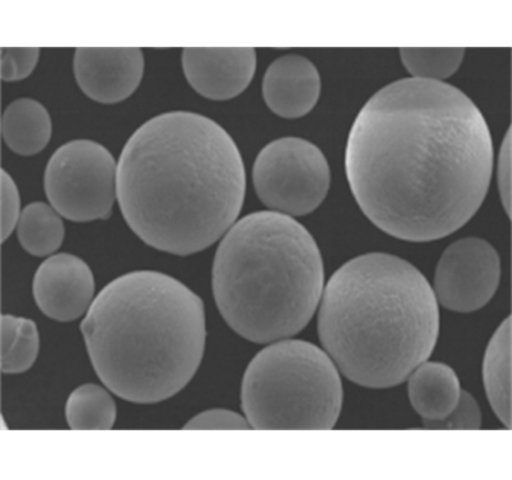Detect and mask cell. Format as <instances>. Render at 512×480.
I'll return each instance as SVG.
<instances>
[{
  "instance_id": "cell-1",
  "label": "cell",
  "mask_w": 512,
  "mask_h": 480,
  "mask_svg": "<svg viewBox=\"0 0 512 480\" xmlns=\"http://www.w3.org/2000/svg\"><path fill=\"white\" fill-rule=\"evenodd\" d=\"M492 167L482 112L442 81L406 78L381 88L347 141V179L360 210L407 242L445 238L472 220Z\"/></svg>"
},
{
  "instance_id": "cell-2",
  "label": "cell",
  "mask_w": 512,
  "mask_h": 480,
  "mask_svg": "<svg viewBox=\"0 0 512 480\" xmlns=\"http://www.w3.org/2000/svg\"><path fill=\"white\" fill-rule=\"evenodd\" d=\"M116 191L139 239L185 257L204 251L236 223L245 201V166L236 142L213 119L163 113L126 142Z\"/></svg>"
},
{
  "instance_id": "cell-3",
  "label": "cell",
  "mask_w": 512,
  "mask_h": 480,
  "mask_svg": "<svg viewBox=\"0 0 512 480\" xmlns=\"http://www.w3.org/2000/svg\"><path fill=\"white\" fill-rule=\"evenodd\" d=\"M81 331L100 380L137 404L180 393L197 374L207 339L201 298L157 271H135L107 284Z\"/></svg>"
},
{
  "instance_id": "cell-4",
  "label": "cell",
  "mask_w": 512,
  "mask_h": 480,
  "mask_svg": "<svg viewBox=\"0 0 512 480\" xmlns=\"http://www.w3.org/2000/svg\"><path fill=\"white\" fill-rule=\"evenodd\" d=\"M318 333L347 380L390 388L434 353L439 306L426 277L390 254L346 262L322 293Z\"/></svg>"
},
{
  "instance_id": "cell-5",
  "label": "cell",
  "mask_w": 512,
  "mask_h": 480,
  "mask_svg": "<svg viewBox=\"0 0 512 480\" xmlns=\"http://www.w3.org/2000/svg\"><path fill=\"white\" fill-rule=\"evenodd\" d=\"M324 280L314 236L293 217L276 211L236 221L214 258L218 311L233 331L254 343L300 333L321 302Z\"/></svg>"
},
{
  "instance_id": "cell-6",
  "label": "cell",
  "mask_w": 512,
  "mask_h": 480,
  "mask_svg": "<svg viewBox=\"0 0 512 480\" xmlns=\"http://www.w3.org/2000/svg\"><path fill=\"white\" fill-rule=\"evenodd\" d=\"M343 384L327 352L302 340L265 347L246 369L242 409L252 429H333Z\"/></svg>"
},
{
  "instance_id": "cell-7",
  "label": "cell",
  "mask_w": 512,
  "mask_h": 480,
  "mask_svg": "<svg viewBox=\"0 0 512 480\" xmlns=\"http://www.w3.org/2000/svg\"><path fill=\"white\" fill-rule=\"evenodd\" d=\"M118 166L106 147L90 140L63 144L50 157L44 191L60 216L72 221L112 216Z\"/></svg>"
},
{
  "instance_id": "cell-8",
  "label": "cell",
  "mask_w": 512,
  "mask_h": 480,
  "mask_svg": "<svg viewBox=\"0 0 512 480\" xmlns=\"http://www.w3.org/2000/svg\"><path fill=\"white\" fill-rule=\"evenodd\" d=\"M256 195L276 213L297 217L315 211L330 189V164L302 138L287 137L262 148L254 163Z\"/></svg>"
},
{
  "instance_id": "cell-9",
  "label": "cell",
  "mask_w": 512,
  "mask_h": 480,
  "mask_svg": "<svg viewBox=\"0 0 512 480\" xmlns=\"http://www.w3.org/2000/svg\"><path fill=\"white\" fill-rule=\"evenodd\" d=\"M501 280L498 252L485 239L466 238L451 243L435 273L436 302L448 311L470 314L491 302Z\"/></svg>"
},
{
  "instance_id": "cell-10",
  "label": "cell",
  "mask_w": 512,
  "mask_h": 480,
  "mask_svg": "<svg viewBox=\"0 0 512 480\" xmlns=\"http://www.w3.org/2000/svg\"><path fill=\"white\" fill-rule=\"evenodd\" d=\"M96 281L87 262L77 255L47 258L37 270L33 295L46 317L59 322L78 320L94 302Z\"/></svg>"
},
{
  "instance_id": "cell-11",
  "label": "cell",
  "mask_w": 512,
  "mask_h": 480,
  "mask_svg": "<svg viewBox=\"0 0 512 480\" xmlns=\"http://www.w3.org/2000/svg\"><path fill=\"white\" fill-rule=\"evenodd\" d=\"M75 78L81 90L99 103L128 99L144 75V53L138 47H78Z\"/></svg>"
},
{
  "instance_id": "cell-12",
  "label": "cell",
  "mask_w": 512,
  "mask_h": 480,
  "mask_svg": "<svg viewBox=\"0 0 512 480\" xmlns=\"http://www.w3.org/2000/svg\"><path fill=\"white\" fill-rule=\"evenodd\" d=\"M186 80L210 100H229L248 88L256 71L252 47H186L182 53Z\"/></svg>"
},
{
  "instance_id": "cell-13",
  "label": "cell",
  "mask_w": 512,
  "mask_h": 480,
  "mask_svg": "<svg viewBox=\"0 0 512 480\" xmlns=\"http://www.w3.org/2000/svg\"><path fill=\"white\" fill-rule=\"evenodd\" d=\"M262 94L276 115L302 118L318 103L321 77L311 60L299 55L281 56L265 72Z\"/></svg>"
},
{
  "instance_id": "cell-14",
  "label": "cell",
  "mask_w": 512,
  "mask_h": 480,
  "mask_svg": "<svg viewBox=\"0 0 512 480\" xmlns=\"http://www.w3.org/2000/svg\"><path fill=\"white\" fill-rule=\"evenodd\" d=\"M461 396L460 381L445 363L423 362L409 375V399L423 422L447 418Z\"/></svg>"
},
{
  "instance_id": "cell-15",
  "label": "cell",
  "mask_w": 512,
  "mask_h": 480,
  "mask_svg": "<svg viewBox=\"0 0 512 480\" xmlns=\"http://www.w3.org/2000/svg\"><path fill=\"white\" fill-rule=\"evenodd\" d=\"M2 134L12 151L20 156H34L49 144L52 119L39 101L15 100L3 113Z\"/></svg>"
},
{
  "instance_id": "cell-16",
  "label": "cell",
  "mask_w": 512,
  "mask_h": 480,
  "mask_svg": "<svg viewBox=\"0 0 512 480\" xmlns=\"http://www.w3.org/2000/svg\"><path fill=\"white\" fill-rule=\"evenodd\" d=\"M483 382L493 412L511 428V318L499 325L486 349Z\"/></svg>"
},
{
  "instance_id": "cell-17",
  "label": "cell",
  "mask_w": 512,
  "mask_h": 480,
  "mask_svg": "<svg viewBox=\"0 0 512 480\" xmlns=\"http://www.w3.org/2000/svg\"><path fill=\"white\" fill-rule=\"evenodd\" d=\"M18 240L34 257H46L58 251L65 238V226L52 205L33 202L22 210L18 221Z\"/></svg>"
},
{
  "instance_id": "cell-18",
  "label": "cell",
  "mask_w": 512,
  "mask_h": 480,
  "mask_svg": "<svg viewBox=\"0 0 512 480\" xmlns=\"http://www.w3.org/2000/svg\"><path fill=\"white\" fill-rule=\"evenodd\" d=\"M66 422L75 431H109L118 416L115 400L96 384L78 387L66 403Z\"/></svg>"
},
{
  "instance_id": "cell-19",
  "label": "cell",
  "mask_w": 512,
  "mask_h": 480,
  "mask_svg": "<svg viewBox=\"0 0 512 480\" xmlns=\"http://www.w3.org/2000/svg\"><path fill=\"white\" fill-rule=\"evenodd\" d=\"M40 336L36 322L27 318L2 317V372H27L39 356Z\"/></svg>"
},
{
  "instance_id": "cell-20",
  "label": "cell",
  "mask_w": 512,
  "mask_h": 480,
  "mask_svg": "<svg viewBox=\"0 0 512 480\" xmlns=\"http://www.w3.org/2000/svg\"><path fill=\"white\" fill-rule=\"evenodd\" d=\"M463 47H403L401 60L417 80L442 81L457 72L464 59Z\"/></svg>"
},
{
  "instance_id": "cell-21",
  "label": "cell",
  "mask_w": 512,
  "mask_h": 480,
  "mask_svg": "<svg viewBox=\"0 0 512 480\" xmlns=\"http://www.w3.org/2000/svg\"><path fill=\"white\" fill-rule=\"evenodd\" d=\"M423 423L426 429H480L482 412L472 394L461 391L457 406L447 418Z\"/></svg>"
},
{
  "instance_id": "cell-22",
  "label": "cell",
  "mask_w": 512,
  "mask_h": 480,
  "mask_svg": "<svg viewBox=\"0 0 512 480\" xmlns=\"http://www.w3.org/2000/svg\"><path fill=\"white\" fill-rule=\"evenodd\" d=\"M39 58V47H2V80H24L34 71Z\"/></svg>"
},
{
  "instance_id": "cell-23",
  "label": "cell",
  "mask_w": 512,
  "mask_h": 480,
  "mask_svg": "<svg viewBox=\"0 0 512 480\" xmlns=\"http://www.w3.org/2000/svg\"><path fill=\"white\" fill-rule=\"evenodd\" d=\"M0 211H2V242L11 236L21 217V198L14 179L2 170V182H0Z\"/></svg>"
},
{
  "instance_id": "cell-24",
  "label": "cell",
  "mask_w": 512,
  "mask_h": 480,
  "mask_svg": "<svg viewBox=\"0 0 512 480\" xmlns=\"http://www.w3.org/2000/svg\"><path fill=\"white\" fill-rule=\"evenodd\" d=\"M185 429H252L248 419L230 410H207L186 423Z\"/></svg>"
},
{
  "instance_id": "cell-25",
  "label": "cell",
  "mask_w": 512,
  "mask_h": 480,
  "mask_svg": "<svg viewBox=\"0 0 512 480\" xmlns=\"http://www.w3.org/2000/svg\"><path fill=\"white\" fill-rule=\"evenodd\" d=\"M498 188L502 205L507 210L508 216H511V131H508L499 151Z\"/></svg>"
}]
</instances>
